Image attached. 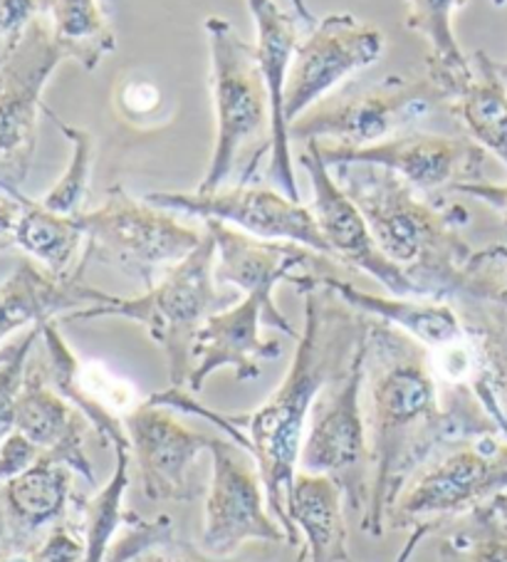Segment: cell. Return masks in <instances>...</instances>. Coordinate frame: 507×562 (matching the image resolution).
<instances>
[{
	"instance_id": "47",
	"label": "cell",
	"mask_w": 507,
	"mask_h": 562,
	"mask_svg": "<svg viewBox=\"0 0 507 562\" xmlns=\"http://www.w3.org/2000/svg\"><path fill=\"white\" fill-rule=\"evenodd\" d=\"M495 67H497V72H500L505 87H507V63H495Z\"/></svg>"
},
{
	"instance_id": "4",
	"label": "cell",
	"mask_w": 507,
	"mask_h": 562,
	"mask_svg": "<svg viewBox=\"0 0 507 562\" xmlns=\"http://www.w3.org/2000/svg\"><path fill=\"white\" fill-rule=\"evenodd\" d=\"M236 303L233 288L223 290L216 280V240L206 231L201 246L156 280L139 297H116L106 305L77 310L67 323L77 319L122 317L144 325L151 342L164 350L169 386L187 390L193 370V342L211 315Z\"/></svg>"
},
{
	"instance_id": "26",
	"label": "cell",
	"mask_w": 507,
	"mask_h": 562,
	"mask_svg": "<svg viewBox=\"0 0 507 562\" xmlns=\"http://www.w3.org/2000/svg\"><path fill=\"white\" fill-rule=\"evenodd\" d=\"M406 27L426 41V77L448 102L471 82L473 63L453 35V13L467 5V0H404Z\"/></svg>"
},
{
	"instance_id": "50",
	"label": "cell",
	"mask_w": 507,
	"mask_h": 562,
	"mask_svg": "<svg viewBox=\"0 0 507 562\" xmlns=\"http://www.w3.org/2000/svg\"><path fill=\"white\" fill-rule=\"evenodd\" d=\"M352 562H354V560H352Z\"/></svg>"
},
{
	"instance_id": "19",
	"label": "cell",
	"mask_w": 507,
	"mask_h": 562,
	"mask_svg": "<svg viewBox=\"0 0 507 562\" xmlns=\"http://www.w3.org/2000/svg\"><path fill=\"white\" fill-rule=\"evenodd\" d=\"M216 240V280L221 285L258 295L275 303L272 293L280 283H290L302 273H331V260L300 244L262 240L221 221H203Z\"/></svg>"
},
{
	"instance_id": "33",
	"label": "cell",
	"mask_w": 507,
	"mask_h": 562,
	"mask_svg": "<svg viewBox=\"0 0 507 562\" xmlns=\"http://www.w3.org/2000/svg\"><path fill=\"white\" fill-rule=\"evenodd\" d=\"M458 300H471L507 313V246L495 244L473 250L463 268Z\"/></svg>"
},
{
	"instance_id": "28",
	"label": "cell",
	"mask_w": 507,
	"mask_h": 562,
	"mask_svg": "<svg viewBox=\"0 0 507 562\" xmlns=\"http://www.w3.org/2000/svg\"><path fill=\"white\" fill-rule=\"evenodd\" d=\"M21 201V216L15 226V248L43 266L47 273L57 278H70L77 273V250L84 240L80 221L67 213L47 209L43 201L27 199L23 191L13 193Z\"/></svg>"
},
{
	"instance_id": "16",
	"label": "cell",
	"mask_w": 507,
	"mask_h": 562,
	"mask_svg": "<svg viewBox=\"0 0 507 562\" xmlns=\"http://www.w3.org/2000/svg\"><path fill=\"white\" fill-rule=\"evenodd\" d=\"M262 323L280 329L288 337H300L290 319L282 315V310L258 295H243L238 303L211 315L193 342L189 392L199 394L209 376L223 367H230L240 382L258 380L262 374L260 364L278 360L282 355L280 342L266 340L260 335Z\"/></svg>"
},
{
	"instance_id": "45",
	"label": "cell",
	"mask_w": 507,
	"mask_h": 562,
	"mask_svg": "<svg viewBox=\"0 0 507 562\" xmlns=\"http://www.w3.org/2000/svg\"><path fill=\"white\" fill-rule=\"evenodd\" d=\"M0 562H31V558H27V552H8V555L0 558Z\"/></svg>"
},
{
	"instance_id": "27",
	"label": "cell",
	"mask_w": 507,
	"mask_h": 562,
	"mask_svg": "<svg viewBox=\"0 0 507 562\" xmlns=\"http://www.w3.org/2000/svg\"><path fill=\"white\" fill-rule=\"evenodd\" d=\"M448 112L455 114L475 144L507 167V87L483 50L475 53L471 82L448 102Z\"/></svg>"
},
{
	"instance_id": "46",
	"label": "cell",
	"mask_w": 507,
	"mask_h": 562,
	"mask_svg": "<svg viewBox=\"0 0 507 562\" xmlns=\"http://www.w3.org/2000/svg\"><path fill=\"white\" fill-rule=\"evenodd\" d=\"M18 342V340H15ZM15 342H11V345H5V347H0V364H3L8 357L13 355V350H15Z\"/></svg>"
},
{
	"instance_id": "42",
	"label": "cell",
	"mask_w": 507,
	"mask_h": 562,
	"mask_svg": "<svg viewBox=\"0 0 507 562\" xmlns=\"http://www.w3.org/2000/svg\"><path fill=\"white\" fill-rule=\"evenodd\" d=\"M15 550H18V540H15V532L11 526V518H8L3 501H0V558L8 555V552H15Z\"/></svg>"
},
{
	"instance_id": "3",
	"label": "cell",
	"mask_w": 507,
	"mask_h": 562,
	"mask_svg": "<svg viewBox=\"0 0 507 562\" xmlns=\"http://www.w3.org/2000/svg\"><path fill=\"white\" fill-rule=\"evenodd\" d=\"M372 228L382 254L412 278L418 297L458 300L473 248L461 236L471 216L446 199H426L398 173L372 164L329 167Z\"/></svg>"
},
{
	"instance_id": "29",
	"label": "cell",
	"mask_w": 507,
	"mask_h": 562,
	"mask_svg": "<svg viewBox=\"0 0 507 562\" xmlns=\"http://www.w3.org/2000/svg\"><path fill=\"white\" fill-rule=\"evenodd\" d=\"M45 18L65 60L80 63L87 72L116 50V33L100 0H47Z\"/></svg>"
},
{
	"instance_id": "31",
	"label": "cell",
	"mask_w": 507,
	"mask_h": 562,
	"mask_svg": "<svg viewBox=\"0 0 507 562\" xmlns=\"http://www.w3.org/2000/svg\"><path fill=\"white\" fill-rule=\"evenodd\" d=\"M438 562H507V528L493 503L458 520V528L438 542Z\"/></svg>"
},
{
	"instance_id": "44",
	"label": "cell",
	"mask_w": 507,
	"mask_h": 562,
	"mask_svg": "<svg viewBox=\"0 0 507 562\" xmlns=\"http://www.w3.org/2000/svg\"><path fill=\"white\" fill-rule=\"evenodd\" d=\"M491 503H493V508L497 513V518H500L503 526L507 528V491L500 493V496H495Z\"/></svg>"
},
{
	"instance_id": "36",
	"label": "cell",
	"mask_w": 507,
	"mask_h": 562,
	"mask_svg": "<svg viewBox=\"0 0 507 562\" xmlns=\"http://www.w3.org/2000/svg\"><path fill=\"white\" fill-rule=\"evenodd\" d=\"M47 13V0H0V67L23 43L31 25Z\"/></svg>"
},
{
	"instance_id": "41",
	"label": "cell",
	"mask_w": 507,
	"mask_h": 562,
	"mask_svg": "<svg viewBox=\"0 0 507 562\" xmlns=\"http://www.w3.org/2000/svg\"><path fill=\"white\" fill-rule=\"evenodd\" d=\"M18 216H21V201L11 193H0V254L15 248Z\"/></svg>"
},
{
	"instance_id": "48",
	"label": "cell",
	"mask_w": 507,
	"mask_h": 562,
	"mask_svg": "<svg viewBox=\"0 0 507 562\" xmlns=\"http://www.w3.org/2000/svg\"><path fill=\"white\" fill-rule=\"evenodd\" d=\"M297 562H307V548L300 546V552H297Z\"/></svg>"
},
{
	"instance_id": "13",
	"label": "cell",
	"mask_w": 507,
	"mask_h": 562,
	"mask_svg": "<svg viewBox=\"0 0 507 562\" xmlns=\"http://www.w3.org/2000/svg\"><path fill=\"white\" fill-rule=\"evenodd\" d=\"M386 37L376 25L352 13H331L300 41L285 92L288 124L300 120L347 77L382 60Z\"/></svg>"
},
{
	"instance_id": "11",
	"label": "cell",
	"mask_w": 507,
	"mask_h": 562,
	"mask_svg": "<svg viewBox=\"0 0 507 562\" xmlns=\"http://www.w3.org/2000/svg\"><path fill=\"white\" fill-rule=\"evenodd\" d=\"M211 486L206 496L201 548L230 558L246 542H288V532L268 508L266 486L256 459L236 441L213 436Z\"/></svg>"
},
{
	"instance_id": "43",
	"label": "cell",
	"mask_w": 507,
	"mask_h": 562,
	"mask_svg": "<svg viewBox=\"0 0 507 562\" xmlns=\"http://www.w3.org/2000/svg\"><path fill=\"white\" fill-rule=\"evenodd\" d=\"M292 8H295V15L300 18L302 23H305V25H317L315 23V15H312V11L307 8V0H292Z\"/></svg>"
},
{
	"instance_id": "30",
	"label": "cell",
	"mask_w": 507,
	"mask_h": 562,
	"mask_svg": "<svg viewBox=\"0 0 507 562\" xmlns=\"http://www.w3.org/2000/svg\"><path fill=\"white\" fill-rule=\"evenodd\" d=\"M132 449L120 446L114 449V473L106 486L92 498H77V513H80L87 555L84 562H104L114 538L124 528L126 510L122 508L126 486H129Z\"/></svg>"
},
{
	"instance_id": "39",
	"label": "cell",
	"mask_w": 507,
	"mask_h": 562,
	"mask_svg": "<svg viewBox=\"0 0 507 562\" xmlns=\"http://www.w3.org/2000/svg\"><path fill=\"white\" fill-rule=\"evenodd\" d=\"M129 562H243V560H230V558H216L206 550H193L187 542L173 538L164 546H156L151 550L142 552V555L132 558Z\"/></svg>"
},
{
	"instance_id": "21",
	"label": "cell",
	"mask_w": 507,
	"mask_h": 562,
	"mask_svg": "<svg viewBox=\"0 0 507 562\" xmlns=\"http://www.w3.org/2000/svg\"><path fill=\"white\" fill-rule=\"evenodd\" d=\"M84 416L47 382L43 360L27 362L25 382L18 396L15 431L23 434L43 457L70 467L77 476L94 486V469L87 457Z\"/></svg>"
},
{
	"instance_id": "32",
	"label": "cell",
	"mask_w": 507,
	"mask_h": 562,
	"mask_svg": "<svg viewBox=\"0 0 507 562\" xmlns=\"http://www.w3.org/2000/svg\"><path fill=\"white\" fill-rule=\"evenodd\" d=\"M43 114H47L55 127L60 130L63 137L70 142V161H67L63 177L55 181V187L47 191L41 201L47 209L75 216V213H82L87 193H90V179L94 167V137L82 127H72V124L63 122L50 106H45Z\"/></svg>"
},
{
	"instance_id": "20",
	"label": "cell",
	"mask_w": 507,
	"mask_h": 562,
	"mask_svg": "<svg viewBox=\"0 0 507 562\" xmlns=\"http://www.w3.org/2000/svg\"><path fill=\"white\" fill-rule=\"evenodd\" d=\"M248 8L258 31V43H256L258 67L262 72V80H266L268 97H270V134H272L270 177L275 179L282 193H288L290 199L300 201L295 169H292L290 124L285 117V92H288V80H290V67H292V60H295V50L300 45L297 15L282 11L278 0H248Z\"/></svg>"
},
{
	"instance_id": "15",
	"label": "cell",
	"mask_w": 507,
	"mask_h": 562,
	"mask_svg": "<svg viewBox=\"0 0 507 562\" xmlns=\"http://www.w3.org/2000/svg\"><path fill=\"white\" fill-rule=\"evenodd\" d=\"M327 167L337 164H372L384 167L412 183L416 191L433 193L455 183L481 181L487 151L473 139L443 137V134H406L372 147H342V144H319Z\"/></svg>"
},
{
	"instance_id": "14",
	"label": "cell",
	"mask_w": 507,
	"mask_h": 562,
	"mask_svg": "<svg viewBox=\"0 0 507 562\" xmlns=\"http://www.w3.org/2000/svg\"><path fill=\"white\" fill-rule=\"evenodd\" d=\"M300 164L312 183V216L329 248L331 260L339 266L362 270L379 280L396 297H418V290L394 260H388L376 246L372 228L357 203L339 187L335 173L322 157L319 142H307Z\"/></svg>"
},
{
	"instance_id": "6",
	"label": "cell",
	"mask_w": 507,
	"mask_h": 562,
	"mask_svg": "<svg viewBox=\"0 0 507 562\" xmlns=\"http://www.w3.org/2000/svg\"><path fill=\"white\" fill-rule=\"evenodd\" d=\"M507 491V436L483 434L443 446L414 473L386 516V528L408 530L396 562H406L433 530L491 503Z\"/></svg>"
},
{
	"instance_id": "34",
	"label": "cell",
	"mask_w": 507,
	"mask_h": 562,
	"mask_svg": "<svg viewBox=\"0 0 507 562\" xmlns=\"http://www.w3.org/2000/svg\"><path fill=\"white\" fill-rule=\"evenodd\" d=\"M37 342H41V325L27 329L15 342L13 355L0 364V446L15 431L18 396H21L27 362H31Z\"/></svg>"
},
{
	"instance_id": "10",
	"label": "cell",
	"mask_w": 507,
	"mask_h": 562,
	"mask_svg": "<svg viewBox=\"0 0 507 562\" xmlns=\"http://www.w3.org/2000/svg\"><path fill=\"white\" fill-rule=\"evenodd\" d=\"M65 60L50 23L31 25L18 50L0 67V191L18 193L33 169L43 90Z\"/></svg>"
},
{
	"instance_id": "1",
	"label": "cell",
	"mask_w": 507,
	"mask_h": 562,
	"mask_svg": "<svg viewBox=\"0 0 507 562\" xmlns=\"http://www.w3.org/2000/svg\"><path fill=\"white\" fill-rule=\"evenodd\" d=\"M364 396L374 479L359 526L372 538L384 536L388 510L406 483L443 446L503 434L471 392L441 390L424 345L376 317L367 329Z\"/></svg>"
},
{
	"instance_id": "18",
	"label": "cell",
	"mask_w": 507,
	"mask_h": 562,
	"mask_svg": "<svg viewBox=\"0 0 507 562\" xmlns=\"http://www.w3.org/2000/svg\"><path fill=\"white\" fill-rule=\"evenodd\" d=\"M41 342L47 382L84 416L90 429L100 434L102 446L132 449L124 416L139 404L134 386L106 370L102 362L80 360L63 337L57 319L41 325Z\"/></svg>"
},
{
	"instance_id": "7",
	"label": "cell",
	"mask_w": 507,
	"mask_h": 562,
	"mask_svg": "<svg viewBox=\"0 0 507 562\" xmlns=\"http://www.w3.org/2000/svg\"><path fill=\"white\" fill-rule=\"evenodd\" d=\"M84 231V256L77 268L90 263L120 270L149 290L166 270L181 263L201 246L206 231L181 223L171 211L134 199L124 187H112L92 211L77 213Z\"/></svg>"
},
{
	"instance_id": "37",
	"label": "cell",
	"mask_w": 507,
	"mask_h": 562,
	"mask_svg": "<svg viewBox=\"0 0 507 562\" xmlns=\"http://www.w3.org/2000/svg\"><path fill=\"white\" fill-rule=\"evenodd\" d=\"M41 457L43 453L37 451L23 434L13 431L3 441V446H0V488H3L8 481L21 476L25 469H31Z\"/></svg>"
},
{
	"instance_id": "38",
	"label": "cell",
	"mask_w": 507,
	"mask_h": 562,
	"mask_svg": "<svg viewBox=\"0 0 507 562\" xmlns=\"http://www.w3.org/2000/svg\"><path fill=\"white\" fill-rule=\"evenodd\" d=\"M161 104L159 87L149 80H126L120 90V110L129 120L149 117Z\"/></svg>"
},
{
	"instance_id": "40",
	"label": "cell",
	"mask_w": 507,
	"mask_h": 562,
	"mask_svg": "<svg viewBox=\"0 0 507 562\" xmlns=\"http://www.w3.org/2000/svg\"><path fill=\"white\" fill-rule=\"evenodd\" d=\"M451 193H463V196H471L475 201L485 203L493 211H497L507 223V183H493V181H467V183H455L451 187Z\"/></svg>"
},
{
	"instance_id": "5",
	"label": "cell",
	"mask_w": 507,
	"mask_h": 562,
	"mask_svg": "<svg viewBox=\"0 0 507 562\" xmlns=\"http://www.w3.org/2000/svg\"><path fill=\"white\" fill-rule=\"evenodd\" d=\"M211 60V94L216 112V147L196 191H216L248 159L240 183H248L260 161L270 157V97L258 67L256 45L243 41L226 18L203 23Z\"/></svg>"
},
{
	"instance_id": "24",
	"label": "cell",
	"mask_w": 507,
	"mask_h": 562,
	"mask_svg": "<svg viewBox=\"0 0 507 562\" xmlns=\"http://www.w3.org/2000/svg\"><path fill=\"white\" fill-rule=\"evenodd\" d=\"M75 476L77 473L65 463L41 457L31 469L0 488V501L11 518L18 550L27 552L43 530H50L70 516L77 503Z\"/></svg>"
},
{
	"instance_id": "9",
	"label": "cell",
	"mask_w": 507,
	"mask_h": 562,
	"mask_svg": "<svg viewBox=\"0 0 507 562\" xmlns=\"http://www.w3.org/2000/svg\"><path fill=\"white\" fill-rule=\"evenodd\" d=\"M443 106L448 110V97L426 75L418 80L388 75L345 100L317 102L290 124V137L319 144L335 139L342 147L362 149L392 139Z\"/></svg>"
},
{
	"instance_id": "35",
	"label": "cell",
	"mask_w": 507,
	"mask_h": 562,
	"mask_svg": "<svg viewBox=\"0 0 507 562\" xmlns=\"http://www.w3.org/2000/svg\"><path fill=\"white\" fill-rule=\"evenodd\" d=\"M87 542L80 522V513L77 518L67 516L57 522L45 536L27 550L31 562H84Z\"/></svg>"
},
{
	"instance_id": "2",
	"label": "cell",
	"mask_w": 507,
	"mask_h": 562,
	"mask_svg": "<svg viewBox=\"0 0 507 562\" xmlns=\"http://www.w3.org/2000/svg\"><path fill=\"white\" fill-rule=\"evenodd\" d=\"M290 285L305 297V327L297 337L290 370L266 404L233 419L248 436L270 513L285 528L290 546H297V528L290 520L288 503L305 441L302 436L319 394L331 382L342 380L362 350L372 317L347 305L312 273L295 276Z\"/></svg>"
},
{
	"instance_id": "25",
	"label": "cell",
	"mask_w": 507,
	"mask_h": 562,
	"mask_svg": "<svg viewBox=\"0 0 507 562\" xmlns=\"http://www.w3.org/2000/svg\"><path fill=\"white\" fill-rule=\"evenodd\" d=\"M345 496L335 481L300 471L290 493V520L305 536L309 562H352L347 550Z\"/></svg>"
},
{
	"instance_id": "49",
	"label": "cell",
	"mask_w": 507,
	"mask_h": 562,
	"mask_svg": "<svg viewBox=\"0 0 507 562\" xmlns=\"http://www.w3.org/2000/svg\"><path fill=\"white\" fill-rule=\"evenodd\" d=\"M505 3H507V0H493V5H497V8L505 5Z\"/></svg>"
},
{
	"instance_id": "17",
	"label": "cell",
	"mask_w": 507,
	"mask_h": 562,
	"mask_svg": "<svg viewBox=\"0 0 507 562\" xmlns=\"http://www.w3.org/2000/svg\"><path fill=\"white\" fill-rule=\"evenodd\" d=\"M124 426L146 498L189 503L199 496V488L191 483V471L201 453L209 451L213 436L191 431L171 409L146 400L124 416Z\"/></svg>"
},
{
	"instance_id": "22",
	"label": "cell",
	"mask_w": 507,
	"mask_h": 562,
	"mask_svg": "<svg viewBox=\"0 0 507 562\" xmlns=\"http://www.w3.org/2000/svg\"><path fill=\"white\" fill-rule=\"evenodd\" d=\"M82 276V270L77 268L75 276L57 278L31 258L21 260L0 283V345L25 327L50 323L57 317L65 319L77 310L112 303L114 295L87 285Z\"/></svg>"
},
{
	"instance_id": "23",
	"label": "cell",
	"mask_w": 507,
	"mask_h": 562,
	"mask_svg": "<svg viewBox=\"0 0 507 562\" xmlns=\"http://www.w3.org/2000/svg\"><path fill=\"white\" fill-rule=\"evenodd\" d=\"M312 278L339 295L347 305L369 317L384 319V323L404 329L428 352H438L443 347L461 340L467 329V313H461L453 300L438 297H384L372 295L367 290L354 288L349 280L335 273H312Z\"/></svg>"
},
{
	"instance_id": "8",
	"label": "cell",
	"mask_w": 507,
	"mask_h": 562,
	"mask_svg": "<svg viewBox=\"0 0 507 562\" xmlns=\"http://www.w3.org/2000/svg\"><path fill=\"white\" fill-rule=\"evenodd\" d=\"M364 360L367 340L349 372L342 380L331 382L312 406L307 436L300 451L302 471L335 481L345 496V506L359 522L369 510L374 479L372 441L362 406Z\"/></svg>"
},
{
	"instance_id": "12",
	"label": "cell",
	"mask_w": 507,
	"mask_h": 562,
	"mask_svg": "<svg viewBox=\"0 0 507 562\" xmlns=\"http://www.w3.org/2000/svg\"><path fill=\"white\" fill-rule=\"evenodd\" d=\"M144 199L171 213L221 221L248 236L288 240L331 258L312 211L282 191L238 183L216 191H149Z\"/></svg>"
}]
</instances>
